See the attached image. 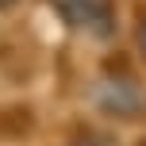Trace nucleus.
Returning a JSON list of instances; mask_svg holds the SVG:
<instances>
[{
    "label": "nucleus",
    "instance_id": "obj_1",
    "mask_svg": "<svg viewBox=\"0 0 146 146\" xmlns=\"http://www.w3.org/2000/svg\"><path fill=\"white\" fill-rule=\"evenodd\" d=\"M54 8L73 31H85V35H111L115 27L111 0H54Z\"/></svg>",
    "mask_w": 146,
    "mask_h": 146
},
{
    "label": "nucleus",
    "instance_id": "obj_2",
    "mask_svg": "<svg viewBox=\"0 0 146 146\" xmlns=\"http://www.w3.org/2000/svg\"><path fill=\"white\" fill-rule=\"evenodd\" d=\"M139 42H142V50H146V19H142V31H139Z\"/></svg>",
    "mask_w": 146,
    "mask_h": 146
},
{
    "label": "nucleus",
    "instance_id": "obj_3",
    "mask_svg": "<svg viewBox=\"0 0 146 146\" xmlns=\"http://www.w3.org/2000/svg\"><path fill=\"white\" fill-rule=\"evenodd\" d=\"M77 146H96V142H77Z\"/></svg>",
    "mask_w": 146,
    "mask_h": 146
},
{
    "label": "nucleus",
    "instance_id": "obj_4",
    "mask_svg": "<svg viewBox=\"0 0 146 146\" xmlns=\"http://www.w3.org/2000/svg\"><path fill=\"white\" fill-rule=\"evenodd\" d=\"M142 146H146V142H142Z\"/></svg>",
    "mask_w": 146,
    "mask_h": 146
}]
</instances>
